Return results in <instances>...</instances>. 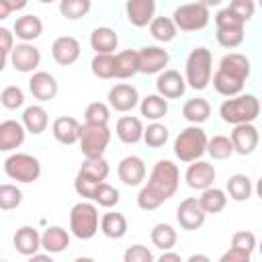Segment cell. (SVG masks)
Instances as JSON below:
<instances>
[{
	"label": "cell",
	"mask_w": 262,
	"mask_h": 262,
	"mask_svg": "<svg viewBox=\"0 0 262 262\" xmlns=\"http://www.w3.org/2000/svg\"><path fill=\"white\" fill-rule=\"evenodd\" d=\"M139 74V63H137V49H123L115 53V78L127 80Z\"/></svg>",
	"instance_id": "32"
},
{
	"label": "cell",
	"mask_w": 262,
	"mask_h": 262,
	"mask_svg": "<svg viewBox=\"0 0 262 262\" xmlns=\"http://www.w3.org/2000/svg\"><path fill=\"white\" fill-rule=\"evenodd\" d=\"M98 209L90 201H80L70 209V233L82 242L92 239L98 231Z\"/></svg>",
	"instance_id": "4"
},
{
	"label": "cell",
	"mask_w": 262,
	"mask_h": 262,
	"mask_svg": "<svg viewBox=\"0 0 262 262\" xmlns=\"http://www.w3.org/2000/svg\"><path fill=\"white\" fill-rule=\"evenodd\" d=\"M108 119H111V106L106 102L94 100L84 111V123H90V125H108Z\"/></svg>",
	"instance_id": "43"
},
{
	"label": "cell",
	"mask_w": 262,
	"mask_h": 262,
	"mask_svg": "<svg viewBox=\"0 0 262 262\" xmlns=\"http://www.w3.org/2000/svg\"><path fill=\"white\" fill-rule=\"evenodd\" d=\"M80 41L72 35H61L51 43V57L57 66H72L80 59Z\"/></svg>",
	"instance_id": "17"
},
{
	"label": "cell",
	"mask_w": 262,
	"mask_h": 262,
	"mask_svg": "<svg viewBox=\"0 0 262 262\" xmlns=\"http://www.w3.org/2000/svg\"><path fill=\"white\" fill-rule=\"evenodd\" d=\"M29 258H31V260H49V262H51V254H49V252H47V254H39V252H35V254L29 256Z\"/></svg>",
	"instance_id": "56"
},
{
	"label": "cell",
	"mask_w": 262,
	"mask_h": 262,
	"mask_svg": "<svg viewBox=\"0 0 262 262\" xmlns=\"http://www.w3.org/2000/svg\"><path fill=\"white\" fill-rule=\"evenodd\" d=\"M225 190L229 194V199L237 201V203H244L252 196L254 192V186H252V178L248 174H231L227 178V184H225Z\"/></svg>",
	"instance_id": "33"
},
{
	"label": "cell",
	"mask_w": 262,
	"mask_h": 262,
	"mask_svg": "<svg viewBox=\"0 0 262 262\" xmlns=\"http://www.w3.org/2000/svg\"><path fill=\"white\" fill-rule=\"evenodd\" d=\"M12 246L18 254L23 256H33L35 252L41 250V233L31 227V225H23L14 231V237H12Z\"/></svg>",
	"instance_id": "24"
},
{
	"label": "cell",
	"mask_w": 262,
	"mask_h": 262,
	"mask_svg": "<svg viewBox=\"0 0 262 262\" xmlns=\"http://www.w3.org/2000/svg\"><path fill=\"white\" fill-rule=\"evenodd\" d=\"M219 72L235 78V80H242L246 82L250 78V72H252V63L250 59L244 55V53H237V51H229L225 53L221 59H219V66H217Z\"/></svg>",
	"instance_id": "19"
},
{
	"label": "cell",
	"mask_w": 262,
	"mask_h": 262,
	"mask_svg": "<svg viewBox=\"0 0 262 262\" xmlns=\"http://www.w3.org/2000/svg\"><path fill=\"white\" fill-rule=\"evenodd\" d=\"M201 209L207 213V215H217L225 209L227 205V192L217 188V186H207L201 190V196L196 199Z\"/></svg>",
	"instance_id": "30"
},
{
	"label": "cell",
	"mask_w": 262,
	"mask_h": 262,
	"mask_svg": "<svg viewBox=\"0 0 262 262\" xmlns=\"http://www.w3.org/2000/svg\"><path fill=\"white\" fill-rule=\"evenodd\" d=\"M6 61H8V55H6V53H2V51H0V72H2V70H4V68H6Z\"/></svg>",
	"instance_id": "59"
},
{
	"label": "cell",
	"mask_w": 262,
	"mask_h": 262,
	"mask_svg": "<svg viewBox=\"0 0 262 262\" xmlns=\"http://www.w3.org/2000/svg\"><path fill=\"white\" fill-rule=\"evenodd\" d=\"M137 63H139V74L145 76L160 74L170 63V53L160 45H145L137 49Z\"/></svg>",
	"instance_id": "10"
},
{
	"label": "cell",
	"mask_w": 262,
	"mask_h": 262,
	"mask_svg": "<svg viewBox=\"0 0 262 262\" xmlns=\"http://www.w3.org/2000/svg\"><path fill=\"white\" fill-rule=\"evenodd\" d=\"M213 160H227L229 156H233V145L231 139L227 135H213L211 139H207V151Z\"/></svg>",
	"instance_id": "42"
},
{
	"label": "cell",
	"mask_w": 262,
	"mask_h": 262,
	"mask_svg": "<svg viewBox=\"0 0 262 262\" xmlns=\"http://www.w3.org/2000/svg\"><path fill=\"white\" fill-rule=\"evenodd\" d=\"M115 133L123 143L133 145V143L141 141V137H143V121L133 115H123L117 119Z\"/></svg>",
	"instance_id": "23"
},
{
	"label": "cell",
	"mask_w": 262,
	"mask_h": 262,
	"mask_svg": "<svg viewBox=\"0 0 262 262\" xmlns=\"http://www.w3.org/2000/svg\"><path fill=\"white\" fill-rule=\"evenodd\" d=\"M205 217H207V213L201 209L196 196H186L176 207V221L186 231H196L205 223Z\"/></svg>",
	"instance_id": "12"
},
{
	"label": "cell",
	"mask_w": 262,
	"mask_h": 262,
	"mask_svg": "<svg viewBox=\"0 0 262 262\" xmlns=\"http://www.w3.org/2000/svg\"><path fill=\"white\" fill-rule=\"evenodd\" d=\"M176 25L178 31L182 33H194V31H203L209 20H211V8L203 6L201 2H186L174 8L172 16H170Z\"/></svg>",
	"instance_id": "7"
},
{
	"label": "cell",
	"mask_w": 262,
	"mask_h": 262,
	"mask_svg": "<svg viewBox=\"0 0 262 262\" xmlns=\"http://www.w3.org/2000/svg\"><path fill=\"white\" fill-rule=\"evenodd\" d=\"M119 190L115 188V186H111L108 182H98V186H96V190H94V196H92V201L98 205V207H104V209H111V207H117V203H119Z\"/></svg>",
	"instance_id": "45"
},
{
	"label": "cell",
	"mask_w": 262,
	"mask_h": 262,
	"mask_svg": "<svg viewBox=\"0 0 262 262\" xmlns=\"http://www.w3.org/2000/svg\"><path fill=\"white\" fill-rule=\"evenodd\" d=\"M156 92L160 96H164L166 100L184 96V92H186L184 76L178 70H162L156 78Z\"/></svg>",
	"instance_id": "15"
},
{
	"label": "cell",
	"mask_w": 262,
	"mask_h": 262,
	"mask_svg": "<svg viewBox=\"0 0 262 262\" xmlns=\"http://www.w3.org/2000/svg\"><path fill=\"white\" fill-rule=\"evenodd\" d=\"M106 100H108L106 104L113 111H117V113H129V111H133L139 104V92H137L135 86L121 82V84H115L108 90Z\"/></svg>",
	"instance_id": "14"
},
{
	"label": "cell",
	"mask_w": 262,
	"mask_h": 262,
	"mask_svg": "<svg viewBox=\"0 0 262 262\" xmlns=\"http://www.w3.org/2000/svg\"><path fill=\"white\" fill-rule=\"evenodd\" d=\"M8 55H10L12 68L16 72H20V74H33L41 66V51H39V47H35L33 43H27V41L16 43Z\"/></svg>",
	"instance_id": "9"
},
{
	"label": "cell",
	"mask_w": 262,
	"mask_h": 262,
	"mask_svg": "<svg viewBox=\"0 0 262 262\" xmlns=\"http://www.w3.org/2000/svg\"><path fill=\"white\" fill-rule=\"evenodd\" d=\"M137 106H139L141 117L147 119V121H160V119H164L168 115V108H170L168 106V100L164 96H160L158 92L139 98V104Z\"/></svg>",
	"instance_id": "29"
},
{
	"label": "cell",
	"mask_w": 262,
	"mask_h": 262,
	"mask_svg": "<svg viewBox=\"0 0 262 262\" xmlns=\"http://www.w3.org/2000/svg\"><path fill=\"white\" fill-rule=\"evenodd\" d=\"M123 260L125 262H154L156 256L151 254V250H147L143 244H133L125 250L123 254Z\"/></svg>",
	"instance_id": "48"
},
{
	"label": "cell",
	"mask_w": 262,
	"mask_h": 262,
	"mask_svg": "<svg viewBox=\"0 0 262 262\" xmlns=\"http://www.w3.org/2000/svg\"><path fill=\"white\" fill-rule=\"evenodd\" d=\"M217 178V172H215V166L211 162H205V160H192L188 162V168L184 172V180L190 188L194 190H203L207 186H213Z\"/></svg>",
	"instance_id": "13"
},
{
	"label": "cell",
	"mask_w": 262,
	"mask_h": 262,
	"mask_svg": "<svg viewBox=\"0 0 262 262\" xmlns=\"http://www.w3.org/2000/svg\"><path fill=\"white\" fill-rule=\"evenodd\" d=\"M207 139H209L207 133L199 125H188L174 137V145H172L174 156L186 164L199 160L207 151Z\"/></svg>",
	"instance_id": "5"
},
{
	"label": "cell",
	"mask_w": 262,
	"mask_h": 262,
	"mask_svg": "<svg viewBox=\"0 0 262 262\" xmlns=\"http://www.w3.org/2000/svg\"><path fill=\"white\" fill-rule=\"evenodd\" d=\"M98 229L102 231V235H106L108 239H121L127 235V229H129V223H127V217L123 213H104L100 217V223H98Z\"/></svg>",
	"instance_id": "28"
},
{
	"label": "cell",
	"mask_w": 262,
	"mask_h": 262,
	"mask_svg": "<svg viewBox=\"0 0 262 262\" xmlns=\"http://www.w3.org/2000/svg\"><path fill=\"white\" fill-rule=\"evenodd\" d=\"M229 139L233 145V154L250 156L256 151V147L260 143V133H258V127L254 123H239V125H233Z\"/></svg>",
	"instance_id": "11"
},
{
	"label": "cell",
	"mask_w": 262,
	"mask_h": 262,
	"mask_svg": "<svg viewBox=\"0 0 262 262\" xmlns=\"http://www.w3.org/2000/svg\"><path fill=\"white\" fill-rule=\"evenodd\" d=\"M250 258H252V254H250V252L229 246V250H227V252H223L219 260H221V262H250Z\"/></svg>",
	"instance_id": "51"
},
{
	"label": "cell",
	"mask_w": 262,
	"mask_h": 262,
	"mask_svg": "<svg viewBox=\"0 0 262 262\" xmlns=\"http://www.w3.org/2000/svg\"><path fill=\"white\" fill-rule=\"evenodd\" d=\"M219 117L227 125L254 123L260 117V100L256 94H235L221 102Z\"/></svg>",
	"instance_id": "3"
},
{
	"label": "cell",
	"mask_w": 262,
	"mask_h": 262,
	"mask_svg": "<svg viewBox=\"0 0 262 262\" xmlns=\"http://www.w3.org/2000/svg\"><path fill=\"white\" fill-rule=\"evenodd\" d=\"M145 162L139 156H125L117 166V176L127 186H139L145 180Z\"/></svg>",
	"instance_id": "18"
},
{
	"label": "cell",
	"mask_w": 262,
	"mask_h": 262,
	"mask_svg": "<svg viewBox=\"0 0 262 262\" xmlns=\"http://www.w3.org/2000/svg\"><path fill=\"white\" fill-rule=\"evenodd\" d=\"M119 37L111 27H96L90 33V47L94 49V53H115Z\"/></svg>",
	"instance_id": "31"
},
{
	"label": "cell",
	"mask_w": 262,
	"mask_h": 262,
	"mask_svg": "<svg viewBox=\"0 0 262 262\" xmlns=\"http://www.w3.org/2000/svg\"><path fill=\"white\" fill-rule=\"evenodd\" d=\"M96 186H98V182H96V180H90V178L82 176L80 172H78V174H76V178H74V190H76L82 199H86V201H92Z\"/></svg>",
	"instance_id": "50"
},
{
	"label": "cell",
	"mask_w": 262,
	"mask_h": 262,
	"mask_svg": "<svg viewBox=\"0 0 262 262\" xmlns=\"http://www.w3.org/2000/svg\"><path fill=\"white\" fill-rule=\"evenodd\" d=\"M188 262H209V256H203V254H192L188 258Z\"/></svg>",
	"instance_id": "57"
},
{
	"label": "cell",
	"mask_w": 262,
	"mask_h": 262,
	"mask_svg": "<svg viewBox=\"0 0 262 262\" xmlns=\"http://www.w3.org/2000/svg\"><path fill=\"white\" fill-rule=\"evenodd\" d=\"M0 104H2L6 111H16V108H20V106L25 104V92H23V88H20V86H14V84L2 88V92H0Z\"/></svg>",
	"instance_id": "46"
},
{
	"label": "cell",
	"mask_w": 262,
	"mask_h": 262,
	"mask_svg": "<svg viewBox=\"0 0 262 262\" xmlns=\"http://www.w3.org/2000/svg\"><path fill=\"white\" fill-rule=\"evenodd\" d=\"M78 172H80L82 176L90 178V180L102 182V180H106V176H108V172H111V166H108V162L104 160V156H100V158H86V160L82 162V166H80Z\"/></svg>",
	"instance_id": "37"
},
{
	"label": "cell",
	"mask_w": 262,
	"mask_h": 262,
	"mask_svg": "<svg viewBox=\"0 0 262 262\" xmlns=\"http://www.w3.org/2000/svg\"><path fill=\"white\" fill-rule=\"evenodd\" d=\"M196 2H201V4L207 6V8H213V6H219L223 0H196Z\"/></svg>",
	"instance_id": "58"
},
{
	"label": "cell",
	"mask_w": 262,
	"mask_h": 262,
	"mask_svg": "<svg viewBox=\"0 0 262 262\" xmlns=\"http://www.w3.org/2000/svg\"><path fill=\"white\" fill-rule=\"evenodd\" d=\"M217 43L225 49H235L244 43V25H233V27H217Z\"/></svg>",
	"instance_id": "39"
},
{
	"label": "cell",
	"mask_w": 262,
	"mask_h": 262,
	"mask_svg": "<svg viewBox=\"0 0 262 262\" xmlns=\"http://www.w3.org/2000/svg\"><path fill=\"white\" fill-rule=\"evenodd\" d=\"M4 174L10 180L29 184L39 180L41 176V162L39 158H35L33 154H25V151H12L6 160H4Z\"/></svg>",
	"instance_id": "6"
},
{
	"label": "cell",
	"mask_w": 262,
	"mask_h": 262,
	"mask_svg": "<svg viewBox=\"0 0 262 262\" xmlns=\"http://www.w3.org/2000/svg\"><path fill=\"white\" fill-rule=\"evenodd\" d=\"M23 203V190L16 184H0V211H12L20 207Z\"/></svg>",
	"instance_id": "44"
},
{
	"label": "cell",
	"mask_w": 262,
	"mask_h": 262,
	"mask_svg": "<svg viewBox=\"0 0 262 262\" xmlns=\"http://www.w3.org/2000/svg\"><path fill=\"white\" fill-rule=\"evenodd\" d=\"M213 76V53L205 45H199L190 49L186 63H184V82L186 88L192 90H205L211 84Z\"/></svg>",
	"instance_id": "2"
},
{
	"label": "cell",
	"mask_w": 262,
	"mask_h": 262,
	"mask_svg": "<svg viewBox=\"0 0 262 262\" xmlns=\"http://www.w3.org/2000/svg\"><path fill=\"white\" fill-rule=\"evenodd\" d=\"M125 14L133 27L143 29L156 16V0H125Z\"/></svg>",
	"instance_id": "20"
},
{
	"label": "cell",
	"mask_w": 262,
	"mask_h": 262,
	"mask_svg": "<svg viewBox=\"0 0 262 262\" xmlns=\"http://www.w3.org/2000/svg\"><path fill=\"white\" fill-rule=\"evenodd\" d=\"M141 139L145 141L147 147L160 149V147H164V145L168 143L170 131H168L166 125H162V123H158V121H151L147 127H143V137H141Z\"/></svg>",
	"instance_id": "38"
},
{
	"label": "cell",
	"mask_w": 262,
	"mask_h": 262,
	"mask_svg": "<svg viewBox=\"0 0 262 262\" xmlns=\"http://www.w3.org/2000/svg\"><path fill=\"white\" fill-rule=\"evenodd\" d=\"M57 90H59V84L55 80L53 74L49 72H43V70H35L33 76L29 78V92L33 94V98H37L39 102H49L57 96Z\"/></svg>",
	"instance_id": "16"
},
{
	"label": "cell",
	"mask_w": 262,
	"mask_h": 262,
	"mask_svg": "<svg viewBox=\"0 0 262 262\" xmlns=\"http://www.w3.org/2000/svg\"><path fill=\"white\" fill-rule=\"evenodd\" d=\"M180 184V170L172 160H158L149 172L147 184L137 192V207L143 211L158 209L164 201L176 194Z\"/></svg>",
	"instance_id": "1"
},
{
	"label": "cell",
	"mask_w": 262,
	"mask_h": 262,
	"mask_svg": "<svg viewBox=\"0 0 262 262\" xmlns=\"http://www.w3.org/2000/svg\"><path fill=\"white\" fill-rule=\"evenodd\" d=\"M90 70L100 80L115 78V53H94L90 61Z\"/></svg>",
	"instance_id": "40"
},
{
	"label": "cell",
	"mask_w": 262,
	"mask_h": 262,
	"mask_svg": "<svg viewBox=\"0 0 262 262\" xmlns=\"http://www.w3.org/2000/svg\"><path fill=\"white\" fill-rule=\"evenodd\" d=\"M12 33H14V37H18L20 41L33 43V41L39 39L41 33H43V20H41L37 14H23V16H18V18L14 20Z\"/></svg>",
	"instance_id": "26"
},
{
	"label": "cell",
	"mask_w": 262,
	"mask_h": 262,
	"mask_svg": "<svg viewBox=\"0 0 262 262\" xmlns=\"http://www.w3.org/2000/svg\"><path fill=\"white\" fill-rule=\"evenodd\" d=\"M51 133L53 137L61 143V145H74L78 143V135H80V121L70 117V115H61L53 121L51 125Z\"/></svg>",
	"instance_id": "22"
},
{
	"label": "cell",
	"mask_w": 262,
	"mask_h": 262,
	"mask_svg": "<svg viewBox=\"0 0 262 262\" xmlns=\"http://www.w3.org/2000/svg\"><path fill=\"white\" fill-rule=\"evenodd\" d=\"M147 27H149V35L158 43H170L178 35V29H176V25L170 16H154Z\"/></svg>",
	"instance_id": "35"
},
{
	"label": "cell",
	"mask_w": 262,
	"mask_h": 262,
	"mask_svg": "<svg viewBox=\"0 0 262 262\" xmlns=\"http://www.w3.org/2000/svg\"><path fill=\"white\" fill-rule=\"evenodd\" d=\"M80 151L84 158H100L104 156L108 143H111V129L108 125H90L84 123L80 125V135H78Z\"/></svg>",
	"instance_id": "8"
},
{
	"label": "cell",
	"mask_w": 262,
	"mask_h": 262,
	"mask_svg": "<svg viewBox=\"0 0 262 262\" xmlns=\"http://www.w3.org/2000/svg\"><path fill=\"white\" fill-rule=\"evenodd\" d=\"M92 8V0H59V12L68 20L84 18Z\"/></svg>",
	"instance_id": "41"
},
{
	"label": "cell",
	"mask_w": 262,
	"mask_h": 262,
	"mask_svg": "<svg viewBox=\"0 0 262 262\" xmlns=\"http://www.w3.org/2000/svg\"><path fill=\"white\" fill-rule=\"evenodd\" d=\"M149 239L156 248H160L162 252L164 250H172L176 246V239H178V233L176 229L170 225V223H156L151 227V233H149Z\"/></svg>",
	"instance_id": "36"
},
{
	"label": "cell",
	"mask_w": 262,
	"mask_h": 262,
	"mask_svg": "<svg viewBox=\"0 0 262 262\" xmlns=\"http://www.w3.org/2000/svg\"><path fill=\"white\" fill-rule=\"evenodd\" d=\"M182 117L190 125H201L211 117V104L205 98H188L182 104Z\"/></svg>",
	"instance_id": "34"
},
{
	"label": "cell",
	"mask_w": 262,
	"mask_h": 262,
	"mask_svg": "<svg viewBox=\"0 0 262 262\" xmlns=\"http://www.w3.org/2000/svg\"><path fill=\"white\" fill-rule=\"evenodd\" d=\"M41 248L49 254H59L70 248V231L61 225H49L41 233Z\"/></svg>",
	"instance_id": "25"
},
{
	"label": "cell",
	"mask_w": 262,
	"mask_h": 262,
	"mask_svg": "<svg viewBox=\"0 0 262 262\" xmlns=\"http://www.w3.org/2000/svg\"><path fill=\"white\" fill-rule=\"evenodd\" d=\"M39 2H43V4H51V2H55V0H39Z\"/></svg>",
	"instance_id": "60"
},
{
	"label": "cell",
	"mask_w": 262,
	"mask_h": 262,
	"mask_svg": "<svg viewBox=\"0 0 262 262\" xmlns=\"http://www.w3.org/2000/svg\"><path fill=\"white\" fill-rule=\"evenodd\" d=\"M20 123H23V127H25L27 133L41 135V133L47 129L49 117H47V111H45L41 104H31V106H27V108L23 111Z\"/></svg>",
	"instance_id": "27"
},
{
	"label": "cell",
	"mask_w": 262,
	"mask_h": 262,
	"mask_svg": "<svg viewBox=\"0 0 262 262\" xmlns=\"http://www.w3.org/2000/svg\"><path fill=\"white\" fill-rule=\"evenodd\" d=\"M6 2H8V6H10L12 12H18V10H23L29 4V0H6Z\"/></svg>",
	"instance_id": "54"
},
{
	"label": "cell",
	"mask_w": 262,
	"mask_h": 262,
	"mask_svg": "<svg viewBox=\"0 0 262 262\" xmlns=\"http://www.w3.org/2000/svg\"><path fill=\"white\" fill-rule=\"evenodd\" d=\"M25 127L20 121L6 119L0 123V151H16L25 141Z\"/></svg>",
	"instance_id": "21"
},
{
	"label": "cell",
	"mask_w": 262,
	"mask_h": 262,
	"mask_svg": "<svg viewBox=\"0 0 262 262\" xmlns=\"http://www.w3.org/2000/svg\"><path fill=\"white\" fill-rule=\"evenodd\" d=\"M231 246H233V248H239V250H246V252L252 254V252L256 250L258 242H256V235H254L252 231L242 229V231H235V233L231 235Z\"/></svg>",
	"instance_id": "49"
},
{
	"label": "cell",
	"mask_w": 262,
	"mask_h": 262,
	"mask_svg": "<svg viewBox=\"0 0 262 262\" xmlns=\"http://www.w3.org/2000/svg\"><path fill=\"white\" fill-rule=\"evenodd\" d=\"M12 14V10H10V6H8V2L6 0H0V20H4V18H8Z\"/></svg>",
	"instance_id": "55"
},
{
	"label": "cell",
	"mask_w": 262,
	"mask_h": 262,
	"mask_svg": "<svg viewBox=\"0 0 262 262\" xmlns=\"http://www.w3.org/2000/svg\"><path fill=\"white\" fill-rule=\"evenodd\" d=\"M12 47H14V33L6 27H0V51L8 55Z\"/></svg>",
	"instance_id": "52"
},
{
	"label": "cell",
	"mask_w": 262,
	"mask_h": 262,
	"mask_svg": "<svg viewBox=\"0 0 262 262\" xmlns=\"http://www.w3.org/2000/svg\"><path fill=\"white\" fill-rule=\"evenodd\" d=\"M160 262H180V254L172 250H164V254L160 256Z\"/></svg>",
	"instance_id": "53"
},
{
	"label": "cell",
	"mask_w": 262,
	"mask_h": 262,
	"mask_svg": "<svg viewBox=\"0 0 262 262\" xmlns=\"http://www.w3.org/2000/svg\"><path fill=\"white\" fill-rule=\"evenodd\" d=\"M227 10L246 25L248 20H252V16L256 12V2L254 0H231L229 6H227Z\"/></svg>",
	"instance_id": "47"
}]
</instances>
